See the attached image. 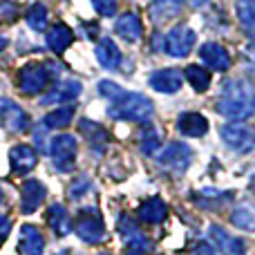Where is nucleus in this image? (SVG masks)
Segmentation results:
<instances>
[{
	"instance_id": "nucleus-22",
	"label": "nucleus",
	"mask_w": 255,
	"mask_h": 255,
	"mask_svg": "<svg viewBox=\"0 0 255 255\" xmlns=\"http://www.w3.org/2000/svg\"><path fill=\"white\" fill-rule=\"evenodd\" d=\"M121 49L115 45L112 38H101L97 45V61L101 63V67L106 70H117L121 65Z\"/></svg>"
},
{
	"instance_id": "nucleus-18",
	"label": "nucleus",
	"mask_w": 255,
	"mask_h": 255,
	"mask_svg": "<svg viewBox=\"0 0 255 255\" xmlns=\"http://www.w3.org/2000/svg\"><path fill=\"white\" fill-rule=\"evenodd\" d=\"M177 130L186 136L199 139V136H204L208 132V121H206V117L199 115V112H184V115H179V119H177Z\"/></svg>"
},
{
	"instance_id": "nucleus-4",
	"label": "nucleus",
	"mask_w": 255,
	"mask_h": 255,
	"mask_svg": "<svg viewBox=\"0 0 255 255\" xmlns=\"http://www.w3.org/2000/svg\"><path fill=\"white\" fill-rule=\"evenodd\" d=\"M49 79H52V74H49L45 63H29L18 72V90L27 97H36L47 88Z\"/></svg>"
},
{
	"instance_id": "nucleus-16",
	"label": "nucleus",
	"mask_w": 255,
	"mask_h": 255,
	"mask_svg": "<svg viewBox=\"0 0 255 255\" xmlns=\"http://www.w3.org/2000/svg\"><path fill=\"white\" fill-rule=\"evenodd\" d=\"M119 233L124 235L126 244L130 249H136V251H143V253L150 249V240L145 238L143 233H141L139 226L132 222V217L121 215V220H119Z\"/></svg>"
},
{
	"instance_id": "nucleus-34",
	"label": "nucleus",
	"mask_w": 255,
	"mask_h": 255,
	"mask_svg": "<svg viewBox=\"0 0 255 255\" xmlns=\"http://www.w3.org/2000/svg\"><path fill=\"white\" fill-rule=\"evenodd\" d=\"M90 188H92V181H90L88 177H79V179L70 186V197L72 199H81L85 193H90Z\"/></svg>"
},
{
	"instance_id": "nucleus-7",
	"label": "nucleus",
	"mask_w": 255,
	"mask_h": 255,
	"mask_svg": "<svg viewBox=\"0 0 255 255\" xmlns=\"http://www.w3.org/2000/svg\"><path fill=\"white\" fill-rule=\"evenodd\" d=\"M195 40H197V36H195V31L190 29V27L177 25V27H172L166 34V38H163V52L172 58H184L190 54Z\"/></svg>"
},
{
	"instance_id": "nucleus-27",
	"label": "nucleus",
	"mask_w": 255,
	"mask_h": 255,
	"mask_svg": "<svg viewBox=\"0 0 255 255\" xmlns=\"http://www.w3.org/2000/svg\"><path fill=\"white\" fill-rule=\"evenodd\" d=\"M186 81L193 85L195 92H206V90L211 88V74H208L202 65L186 67Z\"/></svg>"
},
{
	"instance_id": "nucleus-29",
	"label": "nucleus",
	"mask_w": 255,
	"mask_h": 255,
	"mask_svg": "<svg viewBox=\"0 0 255 255\" xmlns=\"http://www.w3.org/2000/svg\"><path fill=\"white\" fill-rule=\"evenodd\" d=\"M235 13H238L240 22L255 34V0H238L235 2Z\"/></svg>"
},
{
	"instance_id": "nucleus-39",
	"label": "nucleus",
	"mask_w": 255,
	"mask_h": 255,
	"mask_svg": "<svg viewBox=\"0 0 255 255\" xmlns=\"http://www.w3.org/2000/svg\"><path fill=\"white\" fill-rule=\"evenodd\" d=\"M4 47H7V38H4V36L2 34H0V52H2V49Z\"/></svg>"
},
{
	"instance_id": "nucleus-3",
	"label": "nucleus",
	"mask_w": 255,
	"mask_h": 255,
	"mask_svg": "<svg viewBox=\"0 0 255 255\" xmlns=\"http://www.w3.org/2000/svg\"><path fill=\"white\" fill-rule=\"evenodd\" d=\"M76 152H79V143H76L74 134H56L49 143V157L58 172H72L76 168Z\"/></svg>"
},
{
	"instance_id": "nucleus-30",
	"label": "nucleus",
	"mask_w": 255,
	"mask_h": 255,
	"mask_svg": "<svg viewBox=\"0 0 255 255\" xmlns=\"http://www.w3.org/2000/svg\"><path fill=\"white\" fill-rule=\"evenodd\" d=\"M27 25L34 31H43L45 27H47V7L40 2L29 7V11H27Z\"/></svg>"
},
{
	"instance_id": "nucleus-36",
	"label": "nucleus",
	"mask_w": 255,
	"mask_h": 255,
	"mask_svg": "<svg viewBox=\"0 0 255 255\" xmlns=\"http://www.w3.org/2000/svg\"><path fill=\"white\" fill-rule=\"evenodd\" d=\"M9 231H11V220L4 215H0V242H4L9 235Z\"/></svg>"
},
{
	"instance_id": "nucleus-37",
	"label": "nucleus",
	"mask_w": 255,
	"mask_h": 255,
	"mask_svg": "<svg viewBox=\"0 0 255 255\" xmlns=\"http://www.w3.org/2000/svg\"><path fill=\"white\" fill-rule=\"evenodd\" d=\"M193 255H215V249H213L211 244L202 242V244H199V247L193 251Z\"/></svg>"
},
{
	"instance_id": "nucleus-13",
	"label": "nucleus",
	"mask_w": 255,
	"mask_h": 255,
	"mask_svg": "<svg viewBox=\"0 0 255 255\" xmlns=\"http://www.w3.org/2000/svg\"><path fill=\"white\" fill-rule=\"evenodd\" d=\"M47 197V188H45L43 181L38 179H27L22 184V202H20V211L25 215L38 211V206L43 204V199Z\"/></svg>"
},
{
	"instance_id": "nucleus-2",
	"label": "nucleus",
	"mask_w": 255,
	"mask_h": 255,
	"mask_svg": "<svg viewBox=\"0 0 255 255\" xmlns=\"http://www.w3.org/2000/svg\"><path fill=\"white\" fill-rule=\"evenodd\" d=\"M108 115L117 121H134V124H150L154 115V106L148 97L139 92H124L117 101L110 103Z\"/></svg>"
},
{
	"instance_id": "nucleus-5",
	"label": "nucleus",
	"mask_w": 255,
	"mask_h": 255,
	"mask_svg": "<svg viewBox=\"0 0 255 255\" xmlns=\"http://www.w3.org/2000/svg\"><path fill=\"white\" fill-rule=\"evenodd\" d=\"M157 161L161 163L163 168H168L170 172L184 175L190 168V163H193V150L186 143H181V141H172V143H168L163 150H159Z\"/></svg>"
},
{
	"instance_id": "nucleus-41",
	"label": "nucleus",
	"mask_w": 255,
	"mask_h": 255,
	"mask_svg": "<svg viewBox=\"0 0 255 255\" xmlns=\"http://www.w3.org/2000/svg\"><path fill=\"white\" fill-rule=\"evenodd\" d=\"M2 199H4V195H2V188H0V204H2Z\"/></svg>"
},
{
	"instance_id": "nucleus-21",
	"label": "nucleus",
	"mask_w": 255,
	"mask_h": 255,
	"mask_svg": "<svg viewBox=\"0 0 255 255\" xmlns=\"http://www.w3.org/2000/svg\"><path fill=\"white\" fill-rule=\"evenodd\" d=\"M117 34L121 36L128 43H136L143 34V27H141V18L136 13H124L121 18H117V25H115Z\"/></svg>"
},
{
	"instance_id": "nucleus-12",
	"label": "nucleus",
	"mask_w": 255,
	"mask_h": 255,
	"mask_svg": "<svg viewBox=\"0 0 255 255\" xmlns=\"http://www.w3.org/2000/svg\"><path fill=\"white\" fill-rule=\"evenodd\" d=\"M81 90H83V85H81L79 81H58V83L54 85L49 92L43 94L40 106H54V103L74 101V99H79Z\"/></svg>"
},
{
	"instance_id": "nucleus-23",
	"label": "nucleus",
	"mask_w": 255,
	"mask_h": 255,
	"mask_svg": "<svg viewBox=\"0 0 255 255\" xmlns=\"http://www.w3.org/2000/svg\"><path fill=\"white\" fill-rule=\"evenodd\" d=\"M168 215V206L161 202L159 197H150L145 199L139 206V220L145 224H161Z\"/></svg>"
},
{
	"instance_id": "nucleus-35",
	"label": "nucleus",
	"mask_w": 255,
	"mask_h": 255,
	"mask_svg": "<svg viewBox=\"0 0 255 255\" xmlns=\"http://www.w3.org/2000/svg\"><path fill=\"white\" fill-rule=\"evenodd\" d=\"M92 7L101 16H115L117 13V0H92Z\"/></svg>"
},
{
	"instance_id": "nucleus-28",
	"label": "nucleus",
	"mask_w": 255,
	"mask_h": 255,
	"mask_svg": "<svg viewBox=\"0 0 255 255\" xmlns=\"http://www.w3.org/2000/svg\"><path fill=\"white\" fill-rule=\"evenodd\" d=\"M74 106H63L58 108V110L49 112L47 117H45V126L47 128H54V130H61V128H67L72 124V119H74Z\"/></svg>"
},
{
	"instance_id": "nucleus-19",
	"label": "nucleus",
	"mask_w": 255,
	"mask_h": 255,
	"mask_svg": "<svg viewBox=\"0 0 255 255\" xmlns=\"http://www.w3.org/2000/svg\"><path fill=\"white\" fill-rule=\"evenodd\" d=\"M47 224L58 238H65L67 233H72V220L70 213L63 204H52L47 208Z\"/></svg>"
},
{
	"instance_id": "nucleus-31",
	"label": "nucleus",
	"mask_w": 255,
	"mask_h": 255,
	"mask_svg": "<svg viewBox=\"0 0 255 255\" xmlns=\"http://www.w3.org/2000/svg\"><path fill=\"white\" fill-rule=\"evenodd\" d=\"M159 132L154 130V128H145L143 132H141V150H143L145 154H152V152H159Z\"/></svg>"
},
{
	"instance_id": "nucleus-42",
	"label": "nucleus",
	"mask_w": 255,
	"mask_h": 255,
	"mask_svg": "<svg viewBox=\"0 0 255 255\" xmlns=\"http://www.w3.org/2000/svg\"><path fill=\"white\" fill-rule=\"evenodd\" d=\"M99 255H108V253H99Z\"/></svg>"
},
{
	"instance_id": "nucleus-9",
	"label": "nucleus",
	"mask_w": 255,
	"mask_h": 255,
	"mask_svg": "<svg viewBox=\"0 0 255 255\" xmlns=\"http://www.w3.org/2000/svg\"><path fill=\"white\" fill-rule=\"evenodd\" d=\"M0 126L4 130L13 132V134H20V132H25L29 128V117L11 99L0 97Z\"/></svg>"
},
{
	"instance_id": "nucleus-24",
	"label": "nucleus",
	"mask_w": 255,
	"mask_h": 255,
	"mask_svg": "<svg viewBox=\"0 0 255 255\" xmlns=\"http://www.w3.org/2000/svg\"><path fill=\"white\" fill-rule=\"evenodd\" d=\"M79 128H81V132L85 134L88 143L92 145V150H97V152L101 154V150L106 148V143H108V132L103 130L99 124H94V121H88V119L81 121Z\"/></svg>"
},
{
	"instance_id": "nucleus-38",
	"label": "nucleus",
	"mask_w": 255,
	"mask_h": 255,
	"mask_svg": "<svg viewBox=\"0 0 255 255\" xmlns=\"http://www.w3.org/2000/svg\"><path fill=\"white\" fill-rule=\"evenodd\" d=\"M126 255H145L143 251H136V249H128Z\"/></svg>"
},
{
	"instance_id": "nucleus-32",
	"label": "nucleus",
	"mask_w": 255,
	"mask_h": 255,
	"mask_svg": "<svg viewBox=\"0 0 255 255\" xmlns=\"http://www.w3.org/2000/svg\"><path fill=\"white\" fill-rule=\"evenodd\" d=\"M126 90L119 88V85L115 83V81H101L99 83V94H101L103 99H110V101H117V99L124 94Z\"/></svg>"
},
{
	"instance_id": "nucleus-26",
	"label": "nucleus",
	"mask_w": 255,
	"mask_h": 255,
	"mask_svg": "<svg viewBox=\"0 0 255 255\" xmlns=\"http://www.w3.org/2000/svg\"><path fill=\"white\" fill-rule=\"evenodd\" d=\"M231 222H233L238 229L249 231V233H255V208L244 204V206H238L231 215Z\"/></svg>"
},
{
	"instance_id": "nucleus-8",
	"label": "nucleus",
	"mask_w": 255,
	"mask_h": 255,
	"mask_svg": "<svg viewBox=\"0 0 255 255\" xmlns=\"http://www.w3.org/2000/svg\"><path fill=\"white\" fill-rule=\"evenodd\" d=\"M220 136L235 152H249L255 148V132L242 124H224L220 128Z\"/></svg>"
},
{
	"instance_id": "nucleus-14",
	"label": "nucleus",
	"mask_w": 255,
	"mask_h": 255,
	"mask_svg": "<svg viewBox=\"0 0 255 255\" xmlns=\"http://www.w3.org/2000/svg\"><path fill=\"white\" fill-rule=\"evenodd\" d=\"M150 88L157 90L161 94H175L184 85V76L179 70H159L154 74H150Z\"/></svg>"
},
{
	"instance_id": "nucleus-25",
	"label": "nucleus",
	"mask_w": 255,
	"mask_h": 255,
	"mask_svg": "<svg viewBox=\"0 0 255 255\" xmlns=\"http://www.w3.org/2000/svg\"><path fill=\"white\" fill-rule=\"evenodd\" d=\"M181 2L184 0H154L150 4V13L154 20H168V18L177 16L181 11Z\"/></svg>"
},
{
	"instance_id": "nucleus-40",
	"label": "nucleus",
	"mask_w": 255,
	"mask_h": 255,
	"mask_svg": "<svg viewBox=\"0 0 255 255\" xmlns=\"http://www.w3.org/2000/svg\"><path fill=\"white\" fill-rule=\"evenodd\" d=\"M208 0H190V4H195V7H202V4H206Z\"/></svg>"
},
{
	"instance_id": "nucleus-15",
	"label": "nucleus",
	"mask_w": 255,
	"mask_h": 255,
	"mask_svg": "<svg viewBox=\"0 0 255 255\" xmlns=\"http://www.w3.org/2000/svg\"><path fill=\"white\" fill-rule=\"evenodd\" d=\"M199 56L211 70L215 72H226L231 67V54L222 47L220 43H206L199 49Z\"/></svg>"
},
{
	"instance_id": "nucleus-20",
	"label": "nucleus",
	"mask_w": 255,
	"mask_h": 255,
	"mask_svg": "<svg viewBox=\"0 0 255 255\" xmlns=\"http://www.w3.org/2000/svg\"><path fill=\"white\" fill-rule=\"evenodd\" d=\"M72 40H74V31L65 22H56L47 29V45L54 54H63L72 45Z\"/></svg>"
},
{
	"instance_id": "nucleus-10",
	"label": "nucleus",
	"mask_w": 255,
	"mask_h": 255,
	"mask_svg": "<svg viewBox=\"0 0 255 255\" xmlns=\"http://www.w3.org/2000/svg\"><path fill=\"white\" fill-rule=\"evenodd\" d=\"M208 242H211V247L217 249L222 255H247V244H244L240 238L229 235V231H224L217 224L208 226Z\"/></svg>"
},
{
	"instance_id": "nucleus-6",
	"label": "nucleus",
	"mask_w": 255,
	"mask_h": 255,
	"mask_svg": "<svg viewBox=\"0 0 255 255\" xmlns=\"http://www.w3.org/2000/svg\"><path fill=\"white\" fill-rule=\"evenodd\" d=\"M74 231L85 244H99L106 238V224H103L97 208H83L79 213Z\"/></svg>"
},
{
	"instance_id": "nucleus-17",
	"label": "nucleus",
	"mask_w": 255,
	"mask_h": 255,
	"mask_svg": "<svg viewBox=\"0 0 255 255\" xmlns=\"http://www.w3.org/2000/svg\"><path fill=\"white\" fill-rule=\"evenodd\" d=\"M45 238L34 224L20 226V253L22 255H43Z\"/></svg>"
},
{
	"instance_id": "nucleus-33",
	"label": "nucleus",
	"mask_w": 255,
	"mask_h": 255,
	"mask_svg": "<svg viewBox=\"0 0 255 255\" xmlns=\"http://www.w3.org/2000/svg\"><path fill=\"white\" fill-rule=\"evenodd\" d=\"M18 4L11 0H0V22H13L18 18Z\"/></svg>"
},
{
	"instance_id": "nucleus-1",
	"label": "nucleus",
	"mask_w": 255,
	"mask_h": 255,
	"mask_svg": "<svg viewBox=\"0 0 255 255\" xmlns=\"http://www.w3.org/2000/svg\"><path fill=\"white\" fill-rule=\"evenodd\" d=\"M217 110L231 121H242L255 112V90L251 83L242 79H233L222 85Z\"/></svg>"
},
{
	"instance_id": "nucleus-11",
	"label": "nucleus",
	"mask_w": 255,
	"mask_h": 255,
	"mask_svg": "<svg viewBox=\"0 0 255 255\" xmlns=\"http://www.w3.org/2000/svg\"><path fill=\"white\" fill-rule=\"evenodd\" d=\"M38 163V152H36L31 145L18 143L9 150V166H11V172L16 175H25V172H31Z\"/></svg>"
}]
</instances>
